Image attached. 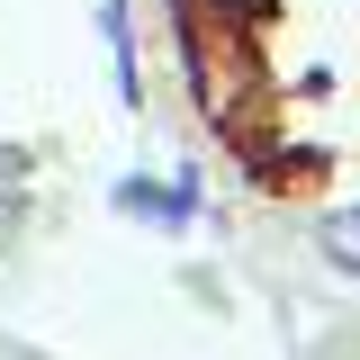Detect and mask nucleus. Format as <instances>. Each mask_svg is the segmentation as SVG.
<instances>
[{
    "mask_svg": "<svg viewBox=\"0 0 360 360\" xmlns=\"http://www.w3.org/2000/svg\"><path fill=\"white\" fill-rule=\"evenodd\" d=\"M99 37H108V63H117V99L144 108V72H135V18H127V0H99Z\"/></svg>",
    "mask_w": 360,
    "mask_h": 360,
    "instance_id": "obj_1",
    "label": "nucleus"
},
{
    "mask_svg": "<svg viewBox=\"0 0 360 360\" xmlns=\"http://www.w3.org/2000/svg\"><path fill=\"white\" fill-rule=\"evenodd\" d=\"M315 252L342 270V279H360V207H333V217L315 225Z\"/></svg>",
    "mask_w": 360,
    "mask_h": 360,
    "instance_id": "obj_2",
    "label": "nucleus"
},
{
    "mask_svg": "<svg viewBox=\"0 0 360 360\" xmlns=\"http://www.w3.org/2000/svg\"><path fill=\"white\" fill-rule=\"evenodd\" d=\"M27 172H37V144H0V189H18Z\"/></svg>",
    "mask_w": 360,
    "mask_h": 360,
    "instance_id": "obj_3",
    "label": "nucleus"
}]
</instances>
